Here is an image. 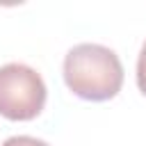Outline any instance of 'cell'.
<instances>
[{"instance_id": "obj_4", "label": "cell", "mask_w": 146, "mask_h": 146, "mask_svg": "<svg viewBox=\"0 0 146 146\" xmlns=\"http://www.w3.org/2000/svg\"><path fill=\"white\" fill-rule=\"evenodd\" d=\"M137 87L146 96V41H144L141 52H139V59H137Z\"/></svg>"}, {"instance_id": "obj_1", "label": "cell", "mask_w": 146, "mask_h": 146, "mask_svg": "<svg viewBox=\"0 0 146 146\" xmlns=\"http://www.w3.org/2000/svg\"><path fill=\"white\" fill-rule=\"evenodd\" d=\"M66 87L84 100H107L121 91L123 66L119 55L100 43H78L64 57Z\"/></svg>"}, {"instance_id": "obj_2", "label": "cell", "mask_w": 146, "mask_h": 146, "mask_svg": "<svg viewBox=\"0 0 146 146\" xmlns=\"http://www.w3.org/2000/svg\"><path fill=\"white\" fill-rule=\"evenodd\" d=\"M46 105V82L27 64L0 66V114L11 121H30Z\"/></svg>"}, {"instance_id": "obj_3", "label": "cell", "mask_w": 146, "mask_h": 146, "mask_svg": "<svg viewBox=\"0 0 146 146\" xmlns=\"http://www.w3.org/2000/svg\"><path fill=\"white\" fill-rule=\"evenodd\" d=\"M2 146H50V144H46L43 139L30 137V135H16V137L5 139V141H2Z\"/></svg>"}]
</instances>
